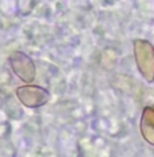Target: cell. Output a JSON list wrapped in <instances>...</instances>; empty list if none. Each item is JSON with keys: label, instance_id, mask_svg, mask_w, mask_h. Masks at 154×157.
I'll return each instance as SVG.
<instances>
[{"label": "cell", "instance_id": "5b68a950", "mask_svg": "<svg viewBox=\"0 0 154 157\" xmlns=\"http://www.w3.org/2000/svg\"><path fill=\"white\" fill-rule=\"evenodd\" d=\"M153 107H154V106H153Z\"/></svg>", "mask_w": 154, "mask_h": 157}, {"label": "cell", "instance_id": "6da1fadb", "mask_svg": "<svg viewBox=\"0 0 154 157\" xmlns=\"http://www.w3.org/2000/svg\"><path fill=\"white\" fill-rule=\"evenodd\" d=\"M134 57L139 73L146 81H154V46L145 39L134 41Z\"/></svg>", "mask_w": 154, "mask_h": 157}, {"label": "cell", "instance_id": "277c9868", "mask_svg": "<svg viewBox=\"0 0 154 157\" xmlns=\"http://www.w3.org/2000/svg\"><path fill=\"white\" fill-rule=\"evenodd\" d=\"M139 129L143 140L154 146V107L143 109L142 115H141Z\"/></svg>", "mask_w": 154, "mask_h": 157}, {"label": "cell", "instance_id": "7a4b0ae2", "mask_svg": "<svg viewBox=\"0 0 154 157\" xmlns=\"http://www.w3.org/2000/svg\"><path fill=\"white\" fill-rule=\"evenodd\" d=\"M16 96L19 102L28 109H38L41 106H45L50 99V94L47 90L30 84L16 88Z\"/></svg>", "mask_w": 154, "mask_h": 157}, {"label": "cell", "instance_id": "3957f363", "mask_svg": "<svg viewBox=\"0 0 154 157\" xmlns=\"http://www.w3.org/2000/svg\"><path fill=\"white\" fill-rule=\"evenodd\" d=\"M9 65H11L12 72L24 83L30 84L35 78L37 69H35L34 61L27 54L22 53V52L12 53L9 56Z\"/></svg>", "mask_w": 154, "mask_h": 157}]
</instances>
